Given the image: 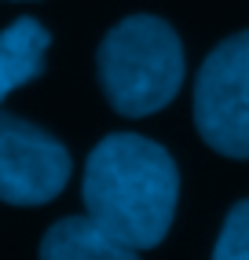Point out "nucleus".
Listing matches in <instances>:
<instances>
[{
    "label": "nucleus",
    "instance_id": "1",
    "mask_svg": "<svg viewBox=\"0 0 249 260\" xmlns=\"http://www.w3.org/2000/svg\"><path fill=\"white\" fill-rule=\"evenodd\" d=\"M84 209L136 249H154L172 228L180 172L172 154L136 132H114L84 161Z\"/></svg>",
    "mask_w": 249,
    "mask_h": 260
},
{
    "label": "nucleus",
    "instance_id": "2",
    "mask_svg": "<svg viewBox=\"0 0 249 260\" xmlns=\"http://www.w3.org/2000/svg\"><path fill=\"white\" fill-rule=\"evenodd\" d=\"M99 84L121 117H150L183 84V44L158 15H129L99 44Z\"/></svg>",
    "mask_w": 249,
    "mask_h": 260
},
{
    "label": "nucleus",
    "instance_id": "3",
    "mask_svg": "<svg viewBox=\"0 0 249 260\" xmlns=\"http://www.w3.org/2000/svg\"><path fill=\"white\" fill-rule=\"evenodd\" d=\"M198 136L227 158H249V29L220 41L194 77Z\"/></svg>",
    "mask_w": 249,
    "mask_h": 260
},
{
    "label": "nucleus",
    "instance_id": "4",
    "mask_svg": "<svg viewBox=\"0 0 249 260\" xmlns=\"http://www.w3.org/2000/svg\"><path fill=\"white\" fill-rule=\"evenodd\" d=\"M74 172L70 150L41 125L0 110V202L8 205H44L63 194Z\"/></svg>",
    "mask_w": 249,
    "mask_h": 260
},
{
    "label": "nucleus",
    "instance_id": "5",
    "mask_svg": "<svg viewBox=\"0 0 249 260\" xmlns=\"http://www.w3.org/2000/svg\"><path fill=\"white\" fill-rule=\"evenodd\" d=\"M41 260H139V249L92 216H63L41 238Z\"/></svg>",
    "mask_w": 249,
    "mask_h": 260
},
{
    "label": "nucleus",
    "instance_id": "6",
    "mask_svg": "<svg viewBox=\"0 0 249 260\" xmlns=\"http://www.w3.org/2000/svg\"><path fill=\"white\" fill-rule=\"evenodd\" d=\"M48 44H51V33L37 19H15L0 33V103L15 88H22V84L44 74Z\"/></svg>",
    "mask_w": 249,
    "mask_h": 260
},
{
    "label": "nucleus",
    "instance_id": "7",
    "mask_svg": "<svg viewBox=\"0 0 249 260\" xmlns=\"http://www.w3.org/2000/svg\"><path fill=\"white\" fill-rule=\"evenodd\" d=\"M212 260H249V198L231 205L220 238L212 246Z\"/></svg>",
    "mask_w": 249,
    "mask_h": 260
}]
</instances>
